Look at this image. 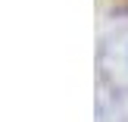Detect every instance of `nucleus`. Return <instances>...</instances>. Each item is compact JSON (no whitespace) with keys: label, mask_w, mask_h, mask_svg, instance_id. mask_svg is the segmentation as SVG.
<instances>
[{"label":"nucleus","mask_w":128,"mask_h":122,"mask_svg":"<svg viewBox=\"0 0 128 122\" xmlns=\"http://www.w3.org/2000/svg\"><path fill=\"white\" fill-rule=\"evenodd\" d=\"M100 75L116 91H128V31L103 38L100 44Z\"/></svg>","instance_id":"1"}]
</instances>
